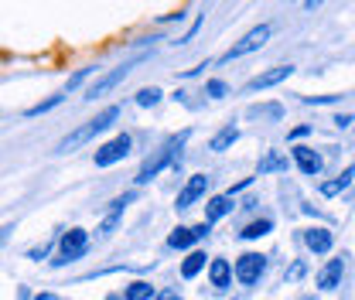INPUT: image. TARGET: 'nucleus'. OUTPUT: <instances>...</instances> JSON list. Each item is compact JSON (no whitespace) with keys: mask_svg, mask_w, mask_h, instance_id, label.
I'll use <instances>...</instances> for the list:
<instances>
[{"mask_svg":"<svg viewBox=\"0 0 355 300\" xmlns=\"http://www.w3.org/2000/svg\"><path fill=\"white\" fill-rule=\"evenodd\" d=\"M188 136H191V133H188V130H181V133L171 136L161 150H154V157H147V161L140 164V171H137V184H147V181H154L164 168H171V164L178 161V150L188 143Z\"/></svg>","mask_w":355,"mask_h":300,"instance_id":"nucleus-1","label":"nucleus"},{"mask_svg":"<svg viewBox=\"0 0 355 300\" xmlns=\"http://www.w3.org/2000/svg\"><path fill=\"white\" fill-rule=\"evenodd\" d=\"M120 120V106H106L99 116H92L86 127H79V130H72L62 143H58V154H69V150H76V147H83V143H89L92 136H99V133H106V130L113 127Z\"/></svg>","mask_w":355,"mask_h":300,"instance_id":"nucleus-2","label":"nucleus"},{"mask_svg":"<svg viewBox=\"0 0 355 300\" xmlns=\"http://www.w3.org/2000/svg\"><path fill=\"white\" fill-rule=\"evenodd\" d=\"M89 249V232L86 229H69L62 239H58V259H55V266H65V263H76V259H83Z\"/></svg>","mask_w":355,"mask_h":300,"instance_id":"nucleus-3","label":"nucleus"},{"mask_svg":"<svg viewBox=\"0 0 355 300\" xmlns=\"http://www.w3.org/2000/svg\"><path fill=\"white\" fill-rule=\"evenodd\" d=\"M137 65H140V58H133V62H123V65H116L113 72H106L103 79H96V82H92V86L86 89V99H89V103H92V99H99V96H106V92H113V89L120 86L123 79H130V72H133V69H137Z\"/></svg>","mask_w":355,"mask_h":300,"instance_id":"nucleus-4","label":"nucleus"},{"mask_svg":"<svg viewBox=\"0 0 355 300\" xmlns=\"http://www.w3.org/2000/svg\"><path fill=\"white\" fill-rule=\"evenodd\" d=\"M130 147H133V140H130V133H116L110 143H103L99 150H96V168H113V164H120L127 154H130Z\"/></svg>","mask_w":355,"mask_h":300,"instance_id":"nucleus-5","label":"nucleus"},{"mask_svg":"<svg viewBox=\"0 0 355 300\" xmlns=\"http://www.w3.org/2000/svg\"><path fill=\"white\" fill-rule=\"evenodd\" d=\"M270 24H260V28H253V31H246L239 42L232 44L225 55H222V62H232V58H243V55H250V51H260L266 42H270Z\"/></svg>","mask_w":355,"mask_h":300,"instance_id":"nucleus-6","label":"nucleus"},{"mask_svg":"<svg viewBox=\"0 0 355 300\" xmlns=\"http://www.w3.org/2000/svg\"><path fill=\"white\" fill-rule=\"evenodd\" d=\"M232 273H236V280L243 287H253V283H260V276L266 273V256H260V253H243V256L236 259Z\"/></svg>","mask_w":355,"mask_h":300,"instance_id":"nucleus-7","label":"nucleus"},{"mask_svg":"<svg viewBox=\"0 0 355 300\" xmlns=\"http://www.w3.org/2000/svg\"><path fill=\"white\" fill-rule=\"evenodd\" d=\"M294 76V65H273V69H266L260 76H253L250 82H246V92H260V89H273L280 86L284 79H291Z\"/></svg>","mask_w":355,"mask_h":300,"instance_id":"nucleus-8","label":"nucleus"},{"mask_svg":"<svg viewBox=\"0 0 355 300\" xmlns=\"http://www.w3.org/2000/svg\"><path fill=\"white\" fill-rule=\"evenodd\" d=\"M205 188H209V177H205V174H191V177L184 181V188L178 191V202H175V205L181 209V212H184V209H191V205H195V202L205 195Z\"/></svg>","mask_w":355,"mask_h":300,"instance_id":"nucleus-9","label":"nucleus"},{"mask_svg":"<svg viewBox=\"0 0 355 300\" xmlns=\"http://www.w3.org/2000/svg\"><path fill=\"white\" fill-rule=\"evenodd\" d=\"M291 154H294V164L301 168V174H308V177H318L321 168H324V161H321V154L314 147H294Z\"/></svg>","mask_w":355,"mask_h":300,"instance_id":"nucleus-10","label":"nucleus"},{"mask_svg":"<svg viewBox=\"0 0 355 300\" xmlns=\"http://www.w3.org/2000/svg\"><path fill=\"white\" fill-rule=\"evenodd\" d=\"M342 273H345V259H328L324 270L318 273V287L321 290H335L342 283Z\"/></svg>","mask_w":355,"mask_h":300,"instance_id":"nucleus-11","label":"nucleus"},{"mask_svg":"<svg viewBox=\"0 0 355 300\" xmlns=\"http://www.w3.org/2000/svg\"><path fill=\"white\" fill-rule=\"evenodd\" d=\"M304 242H308V249L314 256H324V253H331L335 236H331L328 229H308V232H304Z\"/></svg>","mask_w":355,"mask_h":300,"instance_id":"nucleus-12","label":"nucleus"},{"mask_svg":"<svg viewBox=\"0 0 355 300\" xmlns=\"http://www.w3.org/2000/svg\"><path fill=\"white\" fill-rule=\"evenodd\" d=\"M133 202V191L130 195H123V198H116V202H110V212H106V218H103V225H99V236H110L113 229H116V222L123 218V209Z\"/></svg>","mask_w":355,"mask_h":300,"instance_id":"nucleus-13","label":"nucleus"},{"mask_svg":"<svg viewBox=\"0 0 355 300\" xmlns=\"http://www.w3.org/2000/svg\"><path fill=\"white\" fill-rule=\"evenodd\" d=\"M229 212H232V195H216V198H209V205H205V222L212 225V222L225 218Z\"/></svg>","mask_w":355,"mask_h":300,"instance_id":"nucleus-14","label":"nucleus"},{"mask_svg":"<svg viewBox=\"0 0 355 300\" xmlns=\"http://www.w3.org/2000/svg\"><path fill=\"white\" fill-rule=\"evenodd\" d=\"M352 181H355V164H349L335 181H324V184H321V195H324V198H335V195H342Z\"/></svg>","mask_w":355,"mask_h":300,"instance_id":"nucleus-15","label":"nucleus"},{"mask_svg":"<svg viewBox=\"0 0 355 300\" xmlns=\"http://www.w3.org/2000/svg\"><path fill=\"white\" fill-rule=\"evenodd\" d=\"M209 280H212V287L225 290V287L232 283V266H229L225 259H212V263H209Z\"/></svg>","mask_w":355,"mask_h":300,"instance_id":"nucleus-16","label":"nucleus"},{"mask_svg":"<svg viewBox=\"0 0 355 300\" xmlns=\"http://www.w3.org/2000/svg\"><path fill=\"white\" fill-rule=\"evenodd\" d=\"M198 242V236H195V225H178L175 232L168 236V246L171 249H191Z\"/></svg>","mask_w":355,"mask_h":300,"instance_id":"nucleus-17","label":"nucleus"},{"mask_svg":"<svg viewBox=\"0 0 355 300\" xmlns=\"http://www.w3.org/2000/svg\"><path fill=\"white\" fill-rule=\"evenodd\" d=\"M205 259L209 256H205L202 249H191V253L184 256V263H181V276H184V280H195V276L205 270Z\"/></svg>","mask_w":355,"mask_h":300,"instance_id":"nucleus-18","label":"nucleus"},{"mask_svg":"<svg viewBox=\"0 0 355 300\" xmlns=\"http://www.w3.org/2000/svg\"><path fill=\"white\" fill-rule=\"evenodd\" d=\"M236 140H239V127H232V123H229V127H222L219 133H216V136L209 140V150L222 154V150H229V147H232Z\"/></svg>","mask_w":355,"mask_h":300,"instance_id":"nucleus-19","label":"nucleus"},{"mask_svg":"<svg viewBox=\"0 0 355 300\" xmlns=\"http://www.w3.org/2000/svg\"><path fill=\"white\" fill-rule=\"evenodd\" d=\"M123 297H127V300H157V290H154L147 280H133Z\"/></svg>","mask_w":355,"mask_h":300,"instance_id":"nucleus-20","label":"nucleus"},{"mask_svg":"<svg viewBox=\"0 0 355 300\" xmlns=\"http://www.w3.org/2000/svg\"><path fill=\"white\" fill-rule=\"evenodd\" d=\"M270 229H273V222H270V218H260V222H250V225H246V229L239 232V239H263V236L270 232Z\"/></svg>","mask_w":355,"mask_h":300,"instance_id":"nucleus-21","label":"nucleus"},{"mask_svg":"<svg viewBox=\"0 0 355 300\" xmlns=\"http://www.w3.org/2000/svg\"><path fill=\"white\" fill-rule=\"evenodd\" d=\"M287 168V157H280L277 150H270L263 161H260V174H270V171H284Z\"/></svg>","mask_w":355,"mask_h":300,"instance_id":"nucleus-22","label":"nucleus"},{"mask_svg":"<svg viewBox=\"0 0 355 300\" xmlns=\"http://www.w3.org/2000/svg\"><path fill=\"white\" fill-rule=\"evenodd\" d=\"M161 96H164V92H161L157 86L140 89V92H137V106H157V103H161Z\"/></svg>","mask_w":355,"mask_h":300,"instance_id":"nucleus-23","label":"nucleus"},{"mask_svg":"<svg viewBox=\"0 0 355 300\" xmlns=\"http://www.w3.org/2000/svg\"><path fill=\"white\" fill-rule=\"evenodd\" d=\"M62 103V96H51V99H44V103H38V106H31L24 116H42V113H48V109H55Z\"/></svg>","mask_w":355,"mask_h":300,"instance_id":"nucleus-24","label":"nucleus"},{"mask_svg":"<svg viewBox=\"0 0 355 300\" xmlns=\"http://www.w3.org/2000/svg\"><path fill=\"white\" fill-rule=\"evenodd\" d=\"M205 92H209L212 99H222V96H229V86H225L222 79H212V82H205Z\"/></svg>","mask_w":355,"mask_h":300,"instance_id":"nucleus-25","label":"nucleus"},{"mask_svg":"<svg viewBox=\"0 0 355 300\" xmlns=\"http://www.w3.org/2000/svg\"><path fill=\"white\" fill-rule=\"evenodd\" d=\"M338 96H304V103H311V106H328V103H335Z\"/></svg>","mask_w":355,"mask_h":300,"instance_id":"nucleus-26","label":"nucleus"},{"mask_svg":"<svg viewBox=\"0 0 355 300\" xmlns=\"http://www.w3.org/2000/svg\"><path fill=\"white\" fill-rule=\"evenodd\" d=\"M89 72H92V69H79V72H76V76L69 79V86H65V89H76V86H79V82H83V79L89 76Z\"/></svg>","mask_w":355,"mask_h":300,"instance_id":"nucleus-27","label":"nucleus"},{"mask_svg":"<svg viewBox=\"0 0 355 300\" xmlns=\"http://www.w3.org/2000/svg\"><path fill=\"white\" fill-rule=\"evenodd\" d=\"M48 249H51L48 242H44V246H38V249H28V259H44V256H48Z\"/></svg>","mask_w":355,"mask_h":300,"instance_id":"nucleus-28","label":"nucleus"},{"mask_svg":"<svg viewBox=\"0 0 355 300\" xmlns=\"http://www.w3.org/2000/svg\"><path fill=\"white\" fill-rule=\"evenodd\" d=\"M301 273H304V263H294V266L287 270V280H297Z\"/></svg>","mask_w":355,"mask_h":300,"instance_id":"nucleus-29","label":"nucleus"},{"mask_svg":"<svg viewBox=\"0 0 355 300\" xmlns=\"http://www.w3.org/2000/svg\"><path fill=\"white\" fill-rule=\"evenodd\" d=\"M311 127H297V130H291V140H301V136H308Z\"/></svg>","mask_w":355,"mask_h":300,"instance_id":"nucleus-30","label":"nucleus"},{"mask_svg":"<svg viewBox=\"0 0 355 300\" xmlns=\"http://www.w3.org/2000/svg\"><path fill=\"white\" fill-rule=\"evenodd\" d=\"M349 123H352V116H349V113H342V116H335V127H349Z\"/></svg>","mask_w":355,"mask_h":300,"instance_id":"nucleus-31","label":"nucleus"},{"mask_svg":"<svg viewBox=\"0 0 355 300\" xmlns=\"http://www.w3.org/2000/svg\"><path fill=\"white\" fill-rule=\"evenodd\" d=\"M321 3H324V0H304V7H308V10H314V7H321Z\"/></svg>","mask_w":355,"mask_h":300,"instance_id":"nucleus-32","label":"nucleus"},{"mask_svg":"<svg viewBox=\"0 0 355 300\" xmlns=\"http://www.w3.org/2000/svg\"><path fill=\"white\" fill-rule=\"evenodd\" d=\"M35 300H58V297H55V294H38Z\"/></svg>","mask_w":355,"mask_h":300,"instance_id":"nucleus-33","label":"nucleus"},{"mask_svg":"<svg viewBox=\"0 0 355 300\" xmlns=\"http://www.w3.org/2000/svg\"><path fill=\"white\" fill-rule=\"evenodd\" d=\"M3 239H7V229H0V242H3Z\"/></svg>","mask_w":355,"mask_h":300,"instance_id":"nucleus-34","label":"nucleus"},{"mask_svg":"<svg viewBox=\"0 0 355 300\" xmlns=\"http://www.w3.org/2000/svg\"><path fill=\"white\" fill-rule=\"evenodd\" d=\"M106 300H127V297H120V294H113V297H106Z\"/></svg>","mask_w":355,"mask_h":300,"instance_id":"nucleus-35","label":"nucleus"}]
</instances>
